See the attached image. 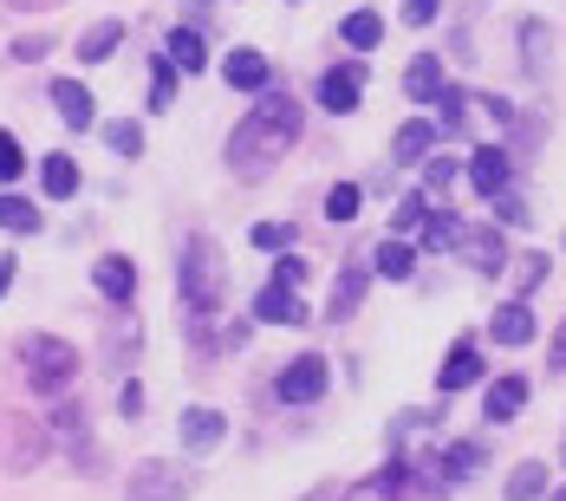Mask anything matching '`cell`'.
Instances as JSON below:
<instances>
[{"mask_svg": "<svg viewBox=\"0 0 566 501\" xmlns=\"http://www.w3.org/2000/svg\"><path fill=\"white\" fill-rule=\"evenodd\" d=\"M300 131H306V112H300V98L281 92V85H268L261 98H254V112L234 124V137H228V169L241 176V182H261L268 169L281 164L286 150L300 144Z\"/></svg>", "mask_w": 566, "mask_h": 501, "instance_id": "6da1fadb", "label": "cell"}, {"mask_svg": "<svg viewBox=\"0 0 566 501\" xmlns=\"http://www.w3.org/2000/svg\"><path fill=\"white\" fill-rule=\"evenodd\" d=\"M176 300H182L189 320H216V313H222L228 261H222V248H216L209 234H189V241H182V261H176Z\"/></svg>", "mask_w": 566, "mask_h": 501, "instance_id": "7a4b0ae2", "label": "cell"}, {"mask_svg": "<svg viewBox=\"0 0 566 501\" xmlns=\"http://www.w3.org/2000/svg\"><path fill=\"white\" fill-rule=\"evenodd\" d=\"M20 372L40 397H65V385L78 378V345L59 333H27L20 338Z\"/></svg>", "mask_w": 566, "mask_h": 501, "instance_id": "3957f363", "label": "cell"}, {"mask_svg": "<svg viewBox=\"0 0 566 501\" xmlns=\"http://www.w3.org/2000/svg\"><path fill=\"white\" fill-rule=\"evenodd\" d=\"M482 469H489V443H443V449H430V456L410 462V476H423L430 495H450V489H462Z\"/></svg>", "mask_w": 566, "mask_h": 501, "instance_id": "277c9868", "label": "cell"}, {"mask_svg": "<svg viewBox=\"0 0 566 501\" xmlns=\"http://www.w3.org/2000/svg\"><path fill=\"white\" fill-rule=\"evenodd\" d=\"M46 449H53V430H46L40 417L0 410V469H7V476H33V469L46 462Z\"/></svg>", "mask_w": 566, "mask_h": 501, "instance_id": "5b68a950", "label": "cell"}, {"mask_svg": "<svg viewBox=\"0 0 566 501\" xmlns=\"http://www.w3.org/2000/svg\"><path fill=\"white\" fill-rule=\"evenodd\" d=\"M189 495H196V469H182L170 456H144L130 469V489H124V501H189Z\"/></svg>", "mask_w": 566, "mask_h": 501, "instance_id": "8992f818", "label": "cell"}, {"mask_svg": "<svg viewBox=\"0 0 566 501\" xmlns=\"http://www.w3.org/2000/svg\"><path fill=\"white\" fill-rule=\"evenodd\" d=\"M365 53H352L345 65H326L319 72V85H313V98H319V112L326 117H358V105H365Z\"/></svg>", "mask_w": 566, "mask_h": 501, "instance_id": "52a82bcc", "label": "cell"}, {"mask_svg": "<svg viewBox=\"0 0 566 501\" xmlns=\"http://www.w3.org/2000/svg\"><path fill=\"white\" fill-rule=\"evenodd\" d=\"M326 385H333L326 352H300V358H286L281 372H274V397H281V404H319Z\"/></svg>", "mask_w": 566, "mask_h": 501, "instance_id": "ba28073f", "label": "cell"}, {"mask_svg": "<svg viewBox=\"0 0 566 501\" xmlns=\"http://www.w3.org/2000/svg\"><path fill=\"white\" fill-rule=\"evenodd\" d=\"M53 437H59V449L72 456V469H85V476H98V469H105V449H98V437H92V417H85L78 404H59Z\"/></svg>", "mask_w": 566, "mask_h": 501, "instance_id": "9c48e42d", "label": "cell"}, {"mask_svg": "<svg viewBox=\"0 0 566 501\" xmlns=\"http://www.w3.org/2000/svg\"><path fill=\"white\" fill-rule=\"evenodd\" d=\"M455 254H462L482 280L509 274V234H502V222H469L462 228V241H455Z\"/></svg>", "mask_w": 566, "mask_h": 501, "instance_id": "30bf717a", "label": "cell"}, {"mask_svg": "<svg viewBox=\"0 0 566 501\" xmlns=\"http://www.w3.org/2000/svg\"><path fill=\"white\" fill-rule=\"evenodd\" d=\"M527 397H534V378H527V372H502L495 385L482 390V424H489V430L514 424V417L527 410Z\"/></svg>", "mask_w": 566, "mask_h": 501, "instance_id": "8fae6325", "label": "cell"}, {"mask_svg": "<svg viewBox=\"0 0 566 501\" xmlns=\"http://www.w3.org/2000/svg\"><path fill=\"white\" fill-rule=\"evenodd\" d=\"M462 176H469L475 196H495V189H509L514 182V150L509 144H475L469 164H462Z\"/></svg>", "mask_w": 566, "mask_h": 501, "instance_id": "7c38bea8", "label": "cell"}, {"mask_svg": "<svg viewBox=\"0 0 566 501\" xmlns=\"http://www.w3.org/2000/svg\"><path fill=\"white\" fill-rule=\"evenodd\" d=\"M482 378H489L482 345H475V338H455L450 352H443V365H437V397H455V390L482 385Z\"/></svg>", "mask_w": 566, "mask_h": 501, "instance_id": "4fadbf2b", "label": "cell"}, {"mask_svg": "<svg viewBox=\"0 0 566 501\" xmlns=\"http://www.w3.org/2000/svg\"><path fill=\"white\" fill-rule=\"evenodd\" d=\"M176 437H182V449H189V456H209V449H222L228 417L216 410V404H182V417H176Z\"/></svg>", "mask_w": 566, "mask_h": 501, "instance_id": "5bb4252c", "label": "cell"}, {"mask_svg": "<svg viewBox=\"0 0 566 501\" xmlns=\"http://www.w3.org/2000/svg\"><path fill=\"white\" fill-rule=\"evenodd\" d=\"M222 79H228V92H268L274 85V59L261 53V46H228L222 53Z\"/></svg>", "mask_w": 566, "mask_h": 501, "instance_id": "9a60e30c", "label": "cell"}, {"mask_svg": "<svg viewBox=\"0 0 566 501\" xmlns=\"http://www.w3.org/2000/svg\"><path fill=\"white\" fill-rule=\"evenodd\" d=\"M46 98H53V112L65 131H92L98 124V98H92V85L85 79H53L46 85Z\"/></svg>", "mask_w": 566, "mask_h": 501, "instance_id": "2e32d148", "label": "cell"}, {"mask_svg": "<svg viewBox=\"0 0 566 501\" xmlns=\"http://www.w3.org/2000/svg\"><path fill=\"white\" fill-rule=\"evenodd\" d=\"M254 320H261V326H306L313 313H306L300 286H286V280H268V286L254 293Z\"/></svg>", "mask_w": 566, "mask_h": 501, "instance_id": "e0dca14e", "label": "cell"}, {"mask_svg": "<svg viewBox=\"0 0 566 501\" xmlns=\"http://www.w3.org/2000/svg\"><path fill=\"white\" fill-rule=\"evenodd\" d=\"M92 286H98V300L130 306V300H137V261H130V254H98V261H92Z\"/></svg>", "mask_w": 566, "mask_h": 501, "instance_id": "ac0fdd59", "label": "cell"}, {"mask_svg": "<svg viewBox=\"0 0 566 501\" xmlns=\"http://www.w3.org/2000/svg\"><path fill=\"white\" fill-rule=\"evenodd\" d=\"M443 85H450L443 53H417L410 65H403V98H410V105H437V98H443Z\"/></svg>", "mask_w": 566, "mask_h": 501, "instance_id": "d6986e66", "label": "cell"}, {"mask_svg": "<svg viewBox=\"0 0 566 501\" xmlns=\"http://www.w3.org/2000/svg\"><path fill=\"white\" fill-rule=\"evenodd\" d=\"M514 46H521V72H527V79H547V65H554V27H547L541 13H527V20L514 27Z\"/></svg>", "mask_w": 566, "mask_h": 501, "instance_id": "ffe728a7", "label": "cell"}, {"mask_svg": "<svg viewBox=\"0 0 566 501\" xmlns=\"http://www.w3.org/2000/svg\"><path fill=\"white\" fill-rule=\"evenodd\" d=\"M462 228H469V216H455L450 202H430V216L417 228V254H455Z\"/></svg>", "mask_w": 566, "mask_h": 501, "instance_id": "44dd1931", "label": "cell"}, {"mask_svg": "<svg viewBox=\"0 0 566 501\" xmlns=\"http://www.w3.org/2000/svg\"><path fill=\"white\" fill-rule=\"evenodd\" d=\"M417 430H450V397H443V404H410V410H397L391 424H385V443L403 449Z\"/></svg>", "mask_w": 566, "mask_h": 501, "instance_id": "7402d4cb", "label": "cell"}, {"mask_svg": "<svg viewBox=\"0 0 566 501\" xmlns=\"http://www.w3.org/2000/svg\"><path fill=\"white\" fill-rule=\"evenodd\" d=\"M437 144H443L437 117H410V124H403V131L391 137V164H397V169H417L423 157H430V150H437Z\"/></svg>", "mask_w": 566, "mask_h": 501, "instance_id": "603a6c76", "label": "cell"}, {"mask_svg": "<svg viewBox=\"0 0 566 501\" xmlns=\"http://www.w3.org/2000/svg\"><path fill=\"white\" fill-rule=\"evenodd\" d=\"M78 189H85V169H78V157H65V150L40 157V196H46V202H72Z\"/></svg>", "mask_w": 566, "mask_h": 501, "instance_id": "cb8c5ba5", "label": "cell"}, {"mask_svg": "<svg viewBox=\"0 0 566 501\" xmlns=\"http://www.w3.org/2000/svg\"><path fill=\"white\" fill-rule=\"evenodd\" d=\"M489 338H495V345H509V352L534 345V306H527V300H502V306H495V320H489Z\"/></svg>", "mask_w": 566, "mask_h": 501, "instance_id": "d4e9b609", "label": "cell"}, {"mask_svg": "<svg viewBox=\"0 0 566 501\" xmlns=\"http://www.w3.org/2000/svg\"><path fill=\"white\" fill-rule=\"evenodd\" d=\"M403 482H410V462L391 449V462L378 469V476H365V482H352L345 501H403Z\"/></svg>", "mask_w": 566, "mask_h": 501, "instance_id": "484cf974", "label": "cell"}, {"mask_svg": "<svg viewBox=\"0 0 566 501\" xmlns=\"http://www.w3.org/2000/svg\"><path fill=\"white\" fill-rule=\"evenodd\" d=\"M164 59H170L182 79L202 72V65H209V40H202V27H182V20H176L170 33H164Z\"/></svg>", "mask_w": 566, "mask_h": 501, "instance_id": "4316f807", "label": "cell"}, {"mask_svg": "<svg viewBox=\"0 0 566 501\" xmlns=\"http://www.w3.org/2000/svg\"><path fill=\"white\" fill-rule=\"evenodd\" d=\"M410 274H417V241L385 234V241H378V254H371V280H391V286H403Z\"/></svg>", "mask_w": 566, "mask_h": 501, "instance_id": "83f0119b", "label": "cell"}, {"mask_svg": "<svg viewBox=\"0 0 566 501\" xmlns=\"http://www.w3.org/2000/svg\"><path fill=\"white\" fill-rule=\"evenodd\" d=\"M124 33H130V20H92V27H85V33H78V65H105V59L117 53V46H124Z\"/></svg>", "mask_w": 566, "mask_h": 501, "instance_id": "f1b7e54d", "label": "cell"}, {"mask_svg": "<svg viewBox=\"0 0 566 501\" xmlns=\"http://www.w3.org/2000/svg\"><path fill=\"white\" fill-rule=\"evenodd\" d=\"M365 286H371V268H339V280H333V300H326V320H333V326H345V320L365 306Z\"/></svg>", "mask_w": 566, "mask_h": 501, "instance_id": "f546056e", "label": "cell"}, {"mask_svg": "<svg viewBox=\"0 0 566 501\" xmlns=\"http://www.w3.org/2000/svg\"><path fill=\"white\" fill-rule=\"evenodd\" d=\"M437 131H443V137H469V131H475V98H469L455 79L443 85V98H437Z\"/></svg>", "mask_w": 566, "mask_h": 501, "instance_id": "4dcf8cb0", "label": "cell"}, {"mask_svg": "<svg viewBox=\"0 0 566 501\" xmlns=\"http://www.w3.org/2000/svg\"><path fill=\"white\" fill-rule=\"evenodd\" d=\"M0 228H7V234H40V228H46V216H40V202H33V196L0 189Z\"/></svg>", "mask_w": 566, "mask_h": 501, "instance_id": "1f68e13d", "label": "cell"}, {"mask_svg": "<svg viewBox=\"0 0 566 501\" xmlns=\"http://www.w3.org/2000/svg\"><path fill=\"white\" fill-rule=\"evenodd\" d=\"M339 40L352 53H371L378 40H385V13H371V7H358V13H345L339 20Z\"/></svg>", "mask_w": 566, "mask_h": 501, "instance_id": "d6a6232c", "label": "cell"}, {"mask_svg": "<svg viewBox=\"0 0 566 501\" xmlns=\"http://www.w3.org/2000/svg\"><path fill=\"white\" fill-rule=\"evenodd\" d=\"M547 462H514V476L502 482V501H547Z\"/></svg>", "mask_w": 566, "mask_h": 501, "instance_id": "836d02e7", "label": "cell"}, {"mask_svg": "<svg viewBox=\"0 0 566 501\" xmlns=\"http://www.w3.org/2000/svg\"><path fill=\"white\" fill-rule=\"evenodd\" d=\"M137 345H144L137 320H112V326H105V365H112L117 378H124V365L137 358Z\"/></svg>", "mask_w": 566, "mask_h": 501, "instance_id": "e575fe53", "label": "cell"}, {"mask_svg": "<svg viewBox=\"0 0 566 501\" xmlns=\"http://www.w3.org/2000/svg\"><path fill=\"white\" fill-rule=\"evenodd\" d=\"M430 189H410V196H397V209H391V234H403V241H417V228H423V216H430Z\"/></svg>", "mask_w": 566, "mask_h": 501, "instance_id": "d590c367", "label": "cell"}, {"mask_svg": "<svg viewBox=\"0 0 566 501\" xmlns=\"http://www.w3.org/2000/svg\"><path fill=\"white\" fill-rule=\"evenodd\" d=\"M358 209H365V189H358V182H333V189H326V222L333 228L358 222Z\"/></svg>", "mask_w": 566, "mask_h": 501, "instance_id": "8d00e7d4", "label": "cell"}, {"mask_svg": "<svg viewBox=\"0 0 566 501\" xmlns=\"http://www.w3.org/2000/svg\"><path fill=\"white\" fill-rule=\"evenodd\" d=\"M105 144H112V157L137 164V157H144V124H137V117H117V124H105Z\"/></svg>", "mask_w": 566, "mask_h": 501, "instance_id": "74e56055", "label": "cell"}, {"mask_svg": "<svg viewBox=\"0 0 566 501\" xmlns=\"http://www.w3.org/2000/svg\"><path fill=\"white\" fill-rule=\"evenodd\" d=\"M547 274H554V261H547V254H521V261H514V300L541 293V286H547Z\"/></svg>", "mask_w": 566, "mask_h": 501, "instance_id": "f35d334b", "label": "cell"}, {"mask_svg": "<svg viewBox=\"0 0 566 501\" xmlns=\"http://www.w3.org/2000/svg\"><path fill=\"white\" fill-rule=\"evenodd\" d=\"M417 169H423V189H430V196H450L455 176H462V164H455V157H443V150H430Z\"/></svg>", "mask_w": 566, "mask_h": 501, "instance_id": "ab89813d", "label": "cell"}, {"mask_svg": "<svg viewBox=\"0 0 566 501\" xmlns=\"http://www.w3.org/2000/svg\"><path fill=\"white\" fill-rule=\"evenodd\" d=\"M176 79H182V72H176V65H170L164 53L150 59V112H170V98H176Z\"/></svg>", "mask_w": 566, "mask_h": 501, "instance_id": "60d3db41", "label": "cell"}, {"mask_svg": "<svg viewBox=\"0 0 566 501\" xmlns=\"http://www.w3.org/2000/svg\"><path fill=\"white\" fill-rule=\"evenodd\" d=\"M248 241H254L261 254H286V248L300 241V228H293V222H254V234H248Z\"/></svg>", "mask_w": 566, "mask_h": 501, "instance_id": "b9f144b4", "label": "cell"}, {"mask_svg": "<svg viewBox=\"0 0 566 501\" xmlns=\"http://www.w3.org/2000/svg\"><path fill=\"white\" fill-rule=\"evenodd\" d=\"M489 216H495L502 228H534V222H527V202L514 196V182H509V189H495V196H489Z\"/></svg>", "mask_w": 566, "mask_h": 501, "instance_id": "7bdbcfd3", "label": "cell"}, {"mask_svg": "<svg viewBox=\"0 0 566 501\" xmlns=\"http://www.w3.org/2000/svg\"><path fill=\"white\" fill-rule=\"evenodd\" d=\"M20 176H27V150H20L13 131H0V189H13Z\"/></svg>", "mask_w": 566, "mask_h": 501, "instance_id": "ee69618b", "label": "cell"}, {"mask_svg": "<svg viewBox=\"0 0 566 501\" xmlns=\"http://www.w3.org/2000/svg\"><path fill=\"white\" fill-rule=\"evenodd\" d=\"M46 53H53V33H20V40L7 46L13 65H33V59H46Z\"/></svg>", "mask_w": 566, "mask_h": 501, "instance_id": "f6af8a7d", "label": "cell"}, {"mask_svg": "<svg viewBox=\"0 0 566 501\" xmlns=\"http://www.w3.org/2000/svg\"><path fill=\"white\" fill-rule=\"evenodd\" d=\"M268 280H286V286H306V280H313V268H306V254H293V248H286V254H274V274Z\"/></svg>", "mask_w": 566, "mask_h": 501, "instance_id": "bcb514c9", "label": "cell"}, {"mask_svg": "<svg viewBox=\"0 0 566 501\" xmlns=\"http://www.w3.org/2000/svg\"><path fill=\"white\" fill-rule=\"evenodd\" d=\"M397 20H403V27H437V20H443V0H403Z\"/></svg>", "mask_w": 566, "mask_h": 501, "instance_id": "7dc6e473", "label": "cell"}, {"mask_svg": "<svg viewBox=\"0 0 566 501\" xmlns=\"http://www.w3.org/2000/svg\"><path fill=\"white\" fill-rule=\"evenodd\" d=\"M566 372V320L554 326V338H547V378H560Z\"/></svg>", "mask_w": 566, "mask_h": 501, "instance_id": "c3c4849f", "label": "cell"}, {"mask_svg": "<svg viewBox=\"0 0 566 501\" xmlns=\"http://www.w3.org/2000/svg\"><path fill=\"white\" fill-rule=\"evenodd\" d=\"M117 417H144V385H117Z\"/></svg>", "mask_w": 566, "mask_h": 501, "instance_id": "681fc988", "label": "cell"}, {"mask_svg": "<svg viewBox=\"0 0 566 501\" xmlns=\"http://www.w3.org/2000/svg\"><path fill=\"white\" fill-rule=\"evenodd\" d=\"M248 338H254V326H248V320H228V326H222V345H228V352H241Z\"/></svg>", "mask_w": 566, "mask_h": 501, "instance_id": "f907efd6", "label": "cell"}, {"mask_svg": "<svg viewBox=\"0 0 566 501\" xmlns=\"http://www.w3.org/2000/svg\"><path fill=\"white\" fill-rule=\"evenodd\" d=\"M13 274H20V261H13V254H0V300H7V286H13Z\"/></svg>", "mask_w": 566, "mask_h": 501, "instance_id": "816d5d0a", "label": "cell"}, {"mask_svg": "<svg viewBox=\"0 0 566 501\" xmlns=\"http://www.w3.org/2000/svg\"><path fill=\"white\" fill-rule=\"evenodd\" d=\"M306 501H345V489H339V482H326V489H313Z\"/></svg>", "mask_w": 566, "mask_h": 501, "instance_id": "f5cc1de1", "label": "cell"}, {"mask_svg": "<svg viewBox=\"0 0 566 501\" xmlns=\"http://www.w3.org/2000/svg\"><path fill=\"white\" fill-rule=\"evenodd\" d=\"M547 501H566V482H560V489H547Z\"/></svg>", "mask_w": 566, "mask_h": 501, "instance_id": "db71d44e", "label": "cell"}, {"mask_svg": "<svg viewBox=\"0 0 566 501\" xmlns=\"http://www.w3.org/2000/svg\"><path fill=\"white\" fill-rule=\"evenodd\" d=\"M560 469H566V443H560Z\"/></svg>", "mask_w": 566, "mask_h": 501, "instance_id": "11a10c76", "label": "cell"}, {"mask_svg": "<svg viewBox=\"0 0 566 501\" xmlns=\"http://www.w3.org/2000/svg\"><path fill=\"white\" fill-rule=\"evenodd\" d=\"M7 7H27V0H7Z\"/></svg>", "mask_w": 566, "mask_h": 501, "instance_id": "9f6ffc18", "label": "cell"}]
</instances>
